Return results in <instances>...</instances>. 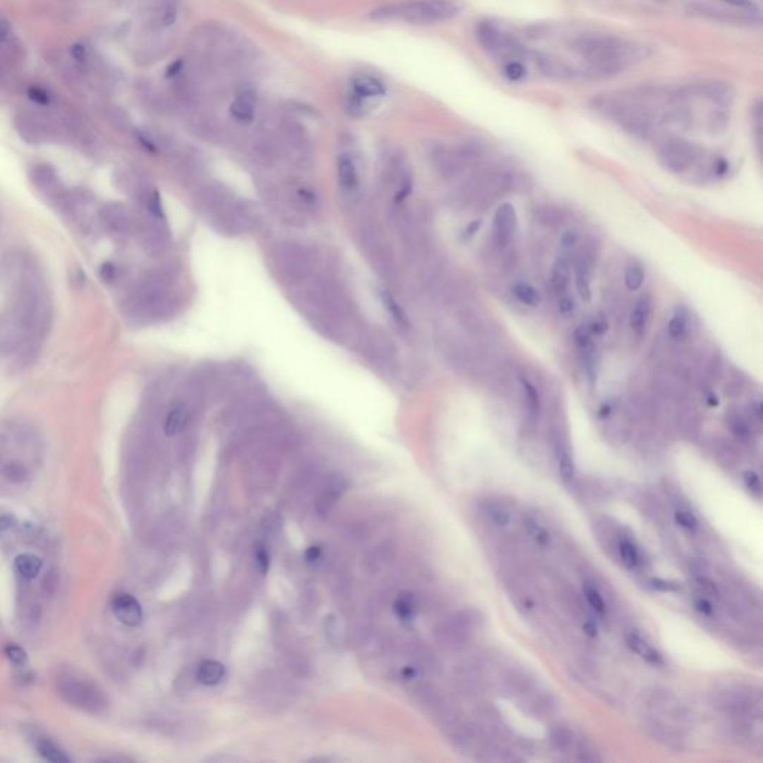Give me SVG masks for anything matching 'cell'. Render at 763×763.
<instances>
[{
    "instance_id": "cell-32",
    "label": "cell",
    "mask_w": 763,
    "mask_h": 763,
    "mask_svg": "<svg viewBox=\"0 0 763 763\" xmlns=\"http://www.w3.org/2000/svg\"><path fill=\"white\" fill-rule=\"evenodd\" d=\"M728 423L731 426V431L733 433V435H736L741 440H745L750 437V425L747 419L743 415H740V413H729Z\"/></svg>"
},
{
    "instance_id": "cell-1",
    "label": "cell",
    "mask_w": 763,
    "mask_h": 763,
    "mask_svg": "<svg viewBox=\"0 0 763 763\" xmlns=\"http://www.w3.org/2000/svg\"><path fill=\"white\" fill-rule=\"evenodd\" d=\"M570 46L585 60V66L578 69V77L585 80L612 77L649 56V48L609 35L578 36Z\"/></svg>"
},
{
    "instance_id": "cell-34",
    "label": "cell",
    "mask_w": 763,
    "mask_h": 763,
    "mask_svg": "<svg viewBox=\"0 0 763 763\" xmlns=\"http://www.w3.org/2000/svg\"><path fill=\"white\" fill-rule=\"evenodd\" d=\"M619 552H620V556H622L624 562L628 565V566H635L638 562H640V553H638V549L632 545L631 541L628 540H622L620 541V546H619Z\"/></svg>"
},
{
    "instance_id": "cell-28",
    "label": "cell",
    "mask_w": 763,
    "mask_h": 763,
    "mask_svg": "<svg viewBox=\"0 0 763 763\" xmlns=\"http://www.w3.org/2000/svg\"><path fill=\"white\" fill-rule=\"evenodd\" d=\"M556 457H558L559 473L562 478L564 480H571L576 474V467H574V461L570 455V452H568L561 443H558V446H556Z\"/></svg>"
},
{
    "instance_id": "cell-18",
    "label": "cell",
    "mask_w": 763,
    "mask_h": 763,
    "mask_svg": "<svg viewBox=\"0 0 763 763\" xmlns=\"http://www.w3.org/2000/svg\"><path fill=\"white\" fill-rule=\"evenodd\" d=\"M394 612L401 622H411L418 612V602L415 595L410 592L399 593L394 602Z\"/></svg>"
},
{
    "instance_id": "cell-63",
    "label": "cell",
    "mask_w": 763,
    "mask_h": 763,
    "mask_svg": "<svg viewBox=\"0 0 763 763\" xmlns=\"http://www.w3.org/2000/svg\"><path fill=\"white\" fill-rule=\"evenodd\" d=\"M180 69H182V61H175L173 64H170L169 69H167V76L176 75L178 72H180Z\"/></svg>"
},
{
    "instance_id": "cell-6",
    "label": "cell",
    "mask_w": 763,
    "mask_h": 763,
    "mask_svg": "<svg viewBox=\"0 0 763 763\" xmlns=\"http://www.w3.org/2000/svg\"><path fill=\"white\" fill-rule=\"evenodd\" d=\"M676 93V97L681 101H690V100H704L719 108H726L735 99L733 88L728 84L723 82H700V84H690L686 87L678 88Z\"/></svg>"
},
{
    "instance_id": "cell-56",
    "label": "cell",
    "mask_w": 763,
    "mask_h": 763,
    "mask_svg": "<svg viewBox=\"0 0 763 763\" xmlns=\"http://www.w3.org/2000/svg\"><path fill=\"white\" fill-rule=\"evenodd\" d=\"M100 276H101V279L105 280V282H112V280H115V278H116V267H115L113 264H111V263L105 264V266H103V267L100 268Z\"/></svg>"
},
{
    "instance_id": "cell-58",
    "label": "cell",
    "mask_w": 763,
    "mask_h": 763,
    "mask_svg": "<svg viewBox=\"0 0 763 763\" xmlns=\"http://www.w3.org/2000/svg\"><path fill=\"white\" fill-rule=\"evenodd\" d=\"M695 607H696V610L702 614H707V616L713 614V605H711L709 601L705 598H697L695 601Z\"/></svg>"
},
{
    "instance_id": "cell-60",
    "label": "cell",
    "mask_w": 763,
    "mask_h": 763,
    "mask_svg": "<svg viewBox=\"0 0 763 763\" xmlns=\"http://www.w3.org/2000/svg\"><path fill=\"white\" fill-rule=\"evenodd\" d=\"M12 517L8 516V514H2L0 516V533H5L6 529H9L12 526Z\"/></svg>"
},
{
    "instance_id": "cell-46",
    "label": "cell",
    "mask_w": 763,
    "mask_h": 763,
    "mask_svg": "<svg viewBox=\"0 0 763 763\" xmlns=\"http://www.w3.org/2000/svg\"><path fill=\"white\" fill-rule=\"evenodd\" d=\"M580 242V235L577 230H566L561 237V247L566 251H573Z\"/></svg>"
},
{
    "instance_id": "cell-51",
    "label": "cell",
    "mask_w": 763,
    "mask_h": 763,
    "mask_svg": "<svg viewBox=\"0 0 763 763\" xmlns=\"http://www.w3.org/2000/svg\"><path fill=\"white\" fill-rule=\"evenodd\" d=\"M70 56L76 63H87L88 61V49L82 44H75L70 46Z\"/></svg>"
},
{
    "instance_id": "cell-33",
    "label": "cell",
    "mask_w": 763,
    "mask_h": 763,
    "mask_svg": "<svg viewBox=\"0 0 763 763\" xmlns=\"http://www.w3.org/2000/svg\"><path fill=\"white\" fill-rule=\"evenodd\" d=\"M728 123H729L728 115H726L725 112H723V111H714V112H711V115L708 116V123H707L708 132H711L713 135H716V133H723V132L726 130Z\"/></svg>"
},
{
    "instance_id": "cell-62",
    "label": "cell",
    "mask_w": 763,
    "mask_h": 763,
    "mask_svg": "<svg viewBox=\"0 0 763 763\" xmlns=\"http://www.w3.org/2000/svg\"><path fill=\"white\" fill-rule=\"evenodd\" d=\"M583 631L588 633L589 637H597V635H598V629H597V626H595L592 622H586V624L583 625Z\"/></svg>"
},
{
    "instance_id": "cell-27",
    "label": "cell",
    "mask_w": 763,
    "mask_h": 763,
    "mask_svg": "<svg viewBox=\"0 0 763 763\" xmlns=\"http://www.w3.org/2000/svg\"><path fill=\"white\" fill-rule=\"evenodd\" d=\"M184 425H185V410L180 406H176L169 411V415H167L166 418L164 433L166 435H175L184 428Z\"/></svg>"
},
{
    "instance_id": "cell-41",
    "label": "cell",
    "mask_w": 763,
    "mask_h": 763,
    "mask_svg": "<svg viewBox=\"0 0 763 763\" xmlns=\"http://www.w3.org/2000/svg\"><path fill=\"white\" fill-rule=\"evenodd\" d=\"M27 96L32 101H35L36 105H41V106H48L51 103V94L46 92V89L41 88V87H30L27 89Z\"/></svg>"
},
{
    "instance_id": "cell-9",
    "label": "cell",
    "mask_w": 763,
    "mask_h": 763,
    "mask_svg": "<svg viewBox=\"0 0 763 763\" xmlns=\"http://www.w3.org/2000/svg\"><path fill=\"white\" fill-rule=\"evenodd\" d=\"M517 228V213L514 206L502 203L498 206L494 216V236L498 247H506L513 239Z\"/></svg>"
},
{
    "instance_id": "cell-59",
    "label": "cell",
    "mask_w": 763,
    "mask_h": 763,
    "mask_svg": "<svg viewBox=\"0 0 763 763\" xmlns=\"http://www.w3.org/2000/svg\"><path fill=\"white\" fill-rule=\"evenodd\" d=\"M480 227H482V221H480V219H474V221H471L467 227H465V230H464V237H465V239L473 237V236L476 235V232H477L478 230H480Z\"/></svg>"
},
{
    "instance_id": "cell-16",
    "label": "cell",
    "mask_w": 763,
    "mask_h": 763,
    "mask_svg": "<svg viewBox=\"0 0 763 763\" xmlns=\"http://www.w3.org/2000/svg\"><path fill=\"white\" fill-rule=\"evenodd\" d=\"M196 677L199 683L204 684V686H216L221 683L225 677V666L218 661H203L197 666Z\"/></svg>"
},
{
    "instance_id": "cell-20",
    "label": "cell",
    "mask_w": 763,
    "mask_h": 763,
    "mask_svg": "<svg viewBox=\"0 0 763 763\" xmlns=\"http://www.w3.org/2000/svg\"><path fill=\"white\" fill-rule=\"evenodd\" d=\"M534 216H535L538 224L549 227V228L558 227L564 221V212L558 208V206H553V204H538V206H535Z\"/></svg>"
},
{
    "instance_id": "cell-45",
    "label": "cell",
    "mask_w": 763,
    "mask_h": 763,
    "mask_svg": "<svg viewBox=\"0 0 763 763\" xmlns=\"http://www.w3.org/2000/svg\"><path fill=\"white\" fill-rule=\"evenodd\" d=\"M676 521H677V523H678L680 526L686 528V529H690V531L697 526V521H696L695 514H692V513L688 511V510H677V511H676Z\"/></svg>"
},
{
    "instance_id": "cell-39",
    "label": "cell",
    "mask_w": 763,
    "mask_h": 763,
    "mask_svg": "<svg viewBox=\"0 0 763 763\" xmlns=\"http://www.w3.org/2000/svg\"><path fill=\"white\" fill-rule=\"evenodd\" d=\"M383 302H385L386 309L390 310V314L394 316V319L398 322V324L409 327V319H407L406 314L403 312V309L399 307V304H397V302L392 299V297L391 295H385Z\"/></svg>"
},
{
    "instance_id": "cell-52",
    "label": "cell",
    "mask_w": 763,
    "mask_h": 763,
    "mask_svg": "<svg viewBox=\"0 0 763 763\" xmlns=\"http://www.w3.org/2000/svg\"><path fill=\"white\" fill-rule=\"evenodd\" d=\"M652 583H653L655 589L662 590V592H676V590L680 589V585L674 583V581H669V580L655 578V580H652Z\"/></svg>"
},
{
    "instance_id": "cell-13",
    "label": "cell",
    "mask_w": 763,
    "mask_h": 763,
    "mask_svg": "<svg viewBox=\"0 0 763 763\" xmlns=\"http://www.w3.org/2000/svg\"><path fill=\"white\" fill-rule=\"evenodd\" d=\"M571 280H573V266L570 260H566V258H558V260H556L554 264L552 266L550 283H552L553 292L558 295L566 294L568 288H570L571 285Z\"/></svg>"
},
{
    "instance_id": "cell-10",
    "label": "cell",
    "mask_w": 763,
    "mask_h": 763,
    "mask_svg": "<svg viewBox=\"0 0 763 763\" xmlns=\"http://www.w3.org/2000/svg\"><path fill=\"white\" fill-rule=\"evenodd\" d=\"M112 612L127 626H137L144 620V610L130 593H116L112 598Z\"/></svg>"
},
{
    "instance_id": "cell-61",
    "label": "cell",
    "mask_w": 763,
    "mask_h": 763,
    "mask_svg": "<svg viewBox=\"0 0 763 763\" xmlns=\"http://www.w3.org/2000/svg\"><path fill=\"white\" fill-rule=\"evenodd\" d=\"M139 140H140V144H142V145H144V147H145V148H147L148 151H152V152H155V151H157V148H155V145H154V142H152L151 139H148L147 136H144V135H139Z\"/></svg>"
},
{
    "instance_id": "cell-54",
    "label": "cell",
    "mask_w": 763,
    "mask_h": 763,
    "mask_svg": "<svg viewBox=\"0 0 763 763\" xmlns=\"http://www.w3.org/2000/svg\"><path fill=\"white\" fill-rule=\"evenodd\" d=\"M697 585H700V588H701L705 593H708V595H714V597H717V588H716V585H714L713 581H711L709 578H707V577H704V576H700V577H697Z\"/></svg>"
},
{
    "instance_id": "cell-5",
    "label": "cell",
    "mask_w": 763,
    "mask_h": 763,
    "mask_svg": "<svg viewBox=\"0 0 763 763\" xmlns=\"http://www.w3.org/2000/svg\"><path fill=\"white\" fill-rule=\"evenodd\" d=\"M476 37L482 48L492 56L511 60L519 58L523 54L519 42H517L511 35L506 33L492 23H478L476 27Z\"/></svg>"
},
{
    "instance_id": "cell-49",
    "label": "cell",
    "mask_w": 763,
    "mask_h": 763,
    "mask_svg": "<svg viewBox=\"0 0 763 763\" xmlns=\"http://www.w3.org/2000/svg\"><path fill=\"white\" fill-rule=\"evenodd\" d=\"M322 559V549L319 546L309 547L304 553V561L309 566H316Z\"/></svg>"
},
{
    "instance_id": "cell-11",
    "label": "cell",
    "mask_w": 763,
    "mask_h": 763,
    "mask_svg": "<svg viewBox=\"0 0 763 763\" xmlns=\"http://www.w3.org/2000/svg\"><path fill=\"white\" fill-rule=\"evenodd\" d=\"M15 128L25 142H29V144H33V145L42 144V142L48 140L49 137L46 125L42 121L35 118V116H29V115L17 116Z\"/></svg>"
},
{
    "instance_id": "cell-48",
    "label": "cell",
    "mask_w": 763,
    "mask_h": 763,
    "mask_svg": "<svg viewBox=\"0 0 763 763\" xmlns=\"http://www.w3.org/2000/svg\"><path fill=\"white\" fill-rule=\"evenodd\" d=\"M744 482L747 485V488L752 490V492H755L756 495H760V489H762V485H760V477L752 471L748 470L744 473Z\"/></svg>"
},
{
    "instance_id": "cell-30",
    "label": "cell",
    "mask_w": 763,
    "mask_h": 763,
    "mask_svg": "<svg viewBox=\"0 0 763 763\" xmlns=\"http://www.w3.org/2000/svg\"><path fill=\"white\" fill-rule=\"evenodd\" d=\"M525 526L528 529V533L531 534V537L538 542V545H541V546H549L550 545L549 531L541 523H538L535 519H533V517H525Z\"/></svg>"
},
{
    "instance_id": "cell-21",
    "label": "cell",
    "mask_w": 763,
    "mask_h": 763,
    "mask_svg": "<svg viewBox=\"0 0 763 763\" xmlns=\"http://www.w3.org/2000/svg\"><path fill=\"white\" fill-rule=\"evenodd\" d=\"M41 568L42 561L32 553H23L15 558V570L25 580L36 578L37 574L41 573Z\"/></svg>"
},
{
    "instance_id": "cell-23",
    "label": "cell",
    "mask_w": 763,
    "mask_h": 763,
    "mask_svg": "<svg viewBox=\"0 0 763 763\" xmlns=\"http://www.w3.org/2000/svg\"><path fill=\"white\" fill-rule=\"evenodd\" d=\"M337 170H339V180H340V184H342L346 190H354V188H356V185H358L356 167H355L354 160H352L351 157H349L347 154H343V155H340V157H339Z\"/></svg>"
},
{
    "instance_id": "cell-17",
    "label": "cell",
    "mask_w": 763,
    "mask_h": 763,
    "mask_svg": "<svg viewBox=\"0 0 763 763\" xmlns=\"http://www.w3.org/2000/svg\"><path fill=\"white\" fill-rule=\"evenodd\" d=\"M650 312H652V303L649 300V297H641V299L637 302V304L633 306L632 312L629 314V327L632 328V331H635L638 334L643 333V330L649 322Z\"/></svg>"
},
{
    "instance_id": "cell-43",
    "label": "cell",
    "mask_w": 763,
    "mask_h": 763,
    "mask_svg": "<svg viewBox=\"0 0 763 763\" xmlns=\"http://www.w3.org/2000/svg\"><path fill=\"white\" fill-rule=\"evenodd\" d=\"M588 327L592 334L602 335L604 333H607V330H609V321H607L604 314H598L597 316L588 322Z\"/></svg>"
},
{
    "instance_id": "cell-44",
    "label": "cell",
    "mask_w": 763,
    "mask_h": 763,
    "mask_svg": "<svg viewBox=\"0 0 763 763\" xmlns=\"http://www.w3.org/2000/svg\"><path fill=\"white\" fill-rule=\"evenodd\" d=\"M5 653L12 664L24 665L25 662H27V655H25V652L21 647H18V645H12V644L8 645Z\"/></svg>"
},
{
    "instance_id": "cell-26",
    "label": "cell",
    "mask_w": 763,
    "mask_h": 763,
    "mask_svg": "<svg viewBox=\"0 0 763 763\" xmlns=\"http://www.w3.org/2000/svg\"><path fill=\"white\" fill-rule=\"evenodd\" d=\"M2 474H4V477L6 478L8 482L20 485V483H24L25 480H27L29 476H30V471L23 462L12 461V462H8L5 467L2 469Z\"/></svg>"
},
{
    "instance_id": "cell-35",
    "label": "cell",
    "mask_w": 763,
    "mask_h": 763,
    "mask_svg": "<svg viewBox=\"0 0 763 763\" xmlns=\"http://www.w3.org/2000/svg\"><path fill=\"white\" fill-rule=\"evenodd\" d=\"M254 559L256 570L261 574H266L270 568V553L263 542H256L254 547Z\"/></svg>"
},
{
    "instance_id": "cell-14",
    "label": "cell",
    "mask_w": 763,
    "mask_h": 763,
    "mask_svg": "<svg viewBox=\"0 0 763 763\" xmlns=\"http://www.w3.org/2000/svg\"><path fill=\"white\" fill-rule=\"evenodd\" d=\"M385 92L383 84L371 75H356L352 80V94L364 100L382 97Z\"/></svg>"
},
{
    "instance_id": "cell-47",
    "label": "cell",
    "mask_w": 763,
    "mask_h": 763,
    "mask_svg": "<svg viewBox=\"0 0 763 763\" xmlns=\"http://www.w3.org/2000/svg\"><path fill=\"white\" fill-rule=\"evenodd\" d=\"M109 118H111L112 124H115L116 127H120V128H124V127L128 125L127 113L118 106H112L109 109Z\"/></svg>"
},
{
    "instance_id": "cell-57",
    "label": "cell",
    "mask_w": 763,
    "mask_h": 763,
    "mask_svg": "<svg viewBox=\"0 0 763 763\" xmlns=\"http://www.w3.org/2000/svg\"><path fill=\"white\" fill-rule=\"evenodd\" d=\"M11 33H12L11 23L5 18H0V44L8 42Z\"/></svg>"
},
{
    "instance_id": "cell-29",
    "label": "cell",
    "mask_w": 763,
    "mask_h": 763,
    "mask_svg": "<svg viewBox=\"0 0 763 763\" xmlns=\"http://www.w3.org/2000/svg\"><path fill=\"white\" fill-rule=\"evenodd\" d=\"M521 385H522V390H523V394H525V401H526V409L528 411L531 413L533 416L538 415L540 411V392L535 387V385L533 382H529L528 379L525 378H521Z\"/></svg>"
},
{
    "instance_id": "cell-55",
    "label": "cell",
    "mask_w": 763,
    "mask_h": 763,
    "mask_svg": "<svg viewBox=\"0 0 763 763\" xmlns=\"http://www.w3.org/2000/svg\"><path fill=\"white\" fill-rule=\"evenodd\" d=\"M149 211L155 216H159V218L163 216V206H161V200H160V196L157 192H154L151 200H149Z\"/></svg>"
},
{
    "instance_id": "cell-15",
    "label": "cell",
    "mask_w": 763,
    "mask_h": 763,
    "mask_svg": "<svg viewBox=\"0 0 763 763\" xmlns=\"http://www.w3.org/2000/svg\"><path fill=\"white\" fill-rule=\"evenodd\" d=\"M626 643L633 652L641 655L644 659H647L649 662H652L655 665H662L664 664V659H662L661 653H659L656 649H653L652 645L643 638V635L638 631H635V629L629 631L626 633Z\"/></svg>"
},
{
    "instance_id": "cell-2",
    "label": "cell",
    "mask_w": 763,
    "mask_h": 763,
    "mask_svg": "<svg viewBox=\"0 0 763 763\" xmlns=\"http://www.w3.org/2000/svg\"><path fill=\"white\" fill-rule=\"evenodd\" d=\"M462 6L458 0H407L399 5H386L371 12L374 20L399 18L411 24H437L457 17Z\"/></svg>"
},
{
    "instance_id": "cell-3",
    "label": "cell",
    "mask_w": 763,
    "mask_h": 763,
    "mask_svg": "<svg viewBox=\"0 0 763 763\" xmlns=\"http://www.w3.org/2000/svg\"><path fill=\"white\" fill-rule=\"evenodd\" d=\"M57 688L64 701L92 714H100L108 707L106 696L96 684L73 672L61 674L57 680Z\"/></svg>"
},
{
    "instance_id": "cell-19",
    "label": "cell",
    "mask_w": 763,
    "mask_h": 763,
    "mask_svg": "<svg viewBox=\"0 0 763 763\" xmlns=\"http://www.w3.org/2000/svg\"><path fill=\"white\" fill-rule=\"evenodd\" d=\"M689 325H690L689 312L686 309L678 307L676 310V314L671 316L668 325H666L669 337L672 340H683L689 333Z\"/></svg>"
},
{
    "instance_id": "cell-38",
    "label": "cell",
    "mask_w": 763,
    "mask_h": 763,
    "mask_svg": "<svg viewBox=\"0 0 763 763\" xmlns=\"http://www.w3.org/2000/svg\"><path fill=\"white\" fill-rule=\"evenodd\" d=\"M583 592H585V597H586V600H588V602H589V605L592 607V609L597 613H600V614H604L605 613V602H604V600L601 597V593L595 588H592L590 585H586L583 588Z\"/></svg>"
},
{
    "instance_id": "cell-24",
    "label": "cell",
    "mask_w": 763,
    "mask_h": 763,
    "mask_svg": "<svg viewBox=\"0 0 763 763\" xmlns=\"http://www.w3.org/2000/svg\"><path fill=\"white\" fill-rule=\"evenodd\" d=\"M644 279H645V271H644V268H643V266L640 263L632 261L625 267L624 282H625V287H626L628 291L637 292L638 290H641Z\"/></svg>"
},
{
    "instance_id": "cell-25",
    "label": "cell",
    "mask_w": 763,
    "mask_h": 763,
    "mask_svg": "<svg viewBox=\"0 0 763 763\" xmlns=\"http://www.w3.org/2000/svg\"><path fill=\"white\" fill-rule=\"evenodd\" d=\"M37 752L45 760L53 763H68L69 757L64 755L63 750L48 738L37 740Z\"/></svg>"
},
{
    "instance_id": "cell-4",
    "label": "cell",
    "mask_w": 763,
    "mask_h": 763,
    "mask_svg": "<svg viewBox=\"0 0 763 763\" xmlns=\"http://www.w3.org/2000/svg\"><path fill=\"white\" fill-rule=\"evenodd\" d=\"M656 152L661 164L672 173L688 172L704 159L701 147L678 136H668L659 140Z\"/></svg>"
},
{
    "instance_id": "cell-40",
    "label": "cell",
    "mask_w": 763,
    "mask_h": 763,
    "mask_svg": "<svg viewBox=\"0 0 763 763\" xmlns=\"http://www.w3.org/2000/svg\"><path fill=\"white\" fill-rule=\"evenodd\" d=\"M571 740H573L571 732L568 729H565V728H556L552 732V743L561 750H564V748H566L568 745H570Z\"/></svg>"
},
{
    "instance_id": "cell-50",
    "label": "cell",
    "mask_w": 763,
    "mask_h": 763,
    "mask_svg": "<svg viewBox=\"0 0 763 763\" xmlns=\"http://www.w3.org/2000/svg\"><path fill=\"white\" fill-rule=\"evenodd\" d=\"M558 309H559V312H561L562 315H570V314H573V312H574V309H576L574 299H571V297H570V295H566V294L559 295Z\"/></svg>"
},
{
    "instance_id": "cell-53",
    "label": "cell",
    "mask_w": 763,
    "mask_h": 763,
    "mask_svg": "<svg viewBox=\"0 0 763 763\" xmlns=\"http://www.w3.org/2000/svg\"><path fill=\"white\" fill-rule=\"evenodd\" d=\"M711 167H713V175L717 176V178L726 176L728 172H729V163L725 159H721V157L714 159L713 166H711Z\"/></svg>"
},
{
    "instance_id": "cell-31",
    "label": "cell",
    "mask_w": 763,
    "mask_h": 763,
    "mask_svg": "<svg viewBox=\"0 0 763 763\" xmlns=\"http://www.w3.org/2000/svg\"><path fill=\"white\" fill-rule=\"evenodd\" d=\"M502 75L506 76L507 80L511 81V82H519L525 77L526 69H525L523 63L519 58H511V60H507L506 63H504Z\"/></svg>"
},
{
    "instance_id": "cell-42",
    "label": "cell",
    "mask_w": 763,
    "mask_h": 763,
    "mask_svg": "<svg viewBox=\"0 0 763 763\" xmlns=\"http://www.w3.org/2000/svg\"><path fill=\"white\" fill-rule=\"evenodd\" d=\"M176 18H178V6L173 0H169V2L164 4L163 12H161V23L163 25H166V27H169V25L176 23Z\"/></svg>"
},
{
    "instance_id": "cell-22",
    "label": "cell",
    "mask_w": 763,
    "mask_h": 763,
    "mask_svg": "<svg viewBox=\"0 0 763 763\" xmlns=\"http://www.w3.org/2000/svg\"><path fill=\"white\" fill-rule=\"evenodd\" d=\"M511 292L516 297V300L528 307H538L542 302L540 291L533 287L531 283L526 282H516L511 287Z\"/></svg>"
},
{
    "instance_id": "cell-8",
    "label": "cell",
    "mask_w": 763,
    "mask_h": 763,
    "mask_svg": "<svg viewBox=\"0 0 763 763\" xmlns=\"http://www.w3.org/2000/svg\"><path fill=\"white\" fill-rule=\"evenodd\" d=\"M688 11L695 17L705 18V20H713V21H717V23H725V24L741 25V24H752L755 20L759 21L757 17L745 14V12L736 11V9L728 11V9L721 8V6L707 5V4L705 5L704 4L690 5L688 8Z\"/></svg>"
},
{
    "instance_id": "cell-36",
    "label": "cell",
    "mask_w": 763,
    "mask_h": 763,
    "mask_svg": "<svg viewBox=\"0 0 763 763\" xmlns=\"http://www.w3.org/2000/svg\"><path fill=\"white\" fill-rule=\"evenodd\" d=\"M719 2L731 6L732 9L745 12V14L759 18V6L753 2V0H719Z\"/></svg>"
},
{
    "instance_id": "cell-7",
    "label": "cell",
    "mask_w": 763,
    "mask_h": 763,
    "mask_svg": "<svg viewBox=\"0 0 763 763\" xmlns=\"http://www.w3.org/2000/svg\"><path fill=\"white\" fill-rule=\"evenodd\" d=\"M32 180L35 187L53 203L66 206L69 201L68 191L61 187L57 172L49 164L35 166V169L32 170Z\"/></svg>"
},
{
    "instance_id": "cell-37",
    "label": "cell",
    "mask_w": 763,
    "mask_h": 763,
    "mask_svg": "<svg viewBox=\"0 0 763 763\" xmlns=\"http://www.w3.org/2000/svg\"><path fill=\"white\" fill-rule=\"evenodd\" d=\"M486 511H488V516L490 517V521H492L497 526H506L510 522V516L507 510L498 506V504H488Z\"/></svg>"
},
{
    "instance_id": "cell-12",
    "label": "cell",
    "mask_w": 763,
    "mask_h": 763,
    "mask_svg": "<svg viewBox=\"0 0 763 763\" xmlns=\"http://www.w3.org/2000/svg\"><path fill=\"white\" fill-rule=\"evenodd\" d=\"M255 93L251 88L243 89L231 103L230 113L239 123H251L255 115Z\"/></svg>"
}]
</instances>
